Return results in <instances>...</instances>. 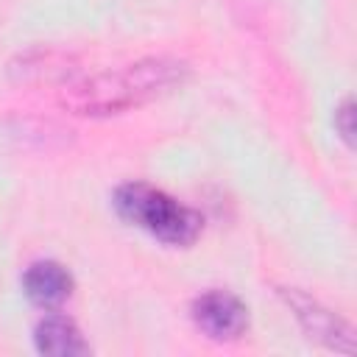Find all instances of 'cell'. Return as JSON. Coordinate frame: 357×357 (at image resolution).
I'll return each mask as SVG.
<instances>
[{
	"instance_id": "obj_1",
	"label": "cell",
	"mask_w": 357,
	"mask_h": 357,
	"mask_svg": "<svg viewBox=\"0 0 357 357\" xmlns=\"http://www.w3.org/2000/svg\"><path fill=\"white\" fill-rule=\"evenodd\" d=\"M190 75V67L173 56H148L117 70H103L89 78H73L61 86L59 103L70 114L81 117H109L151 103Z\"/></svg>"
},
{
	"instance_id": "obj_2",
	"label": "cell",
	"mask_w": 357,
	"mask_h": 357,
	"mask_svg": "<svg viewBox=\"0 0 357 357\" xmlns=\"http://www.w3.org/2000/svg\"><path fill=\"white\" fill-rule=\"evenodd\" d=\"M114 209L123 220L145 229L165 245H192L204 229V218L195 209L145 181H128L117 187Z\"/></svg>"
},
{
	"instance_id": "obj_3",
	"label": "cell",
	"mask_w": 357,
	"mask_h": 357,
	"mask_svg": "<svg viewBox=\"0 0 357 357\" xmlns=\"http://www.w3.org/2000/svg\"><path fill=\"white\" fill-rule=\"evenodd\" d=\"M279 293L287 301V307L293 310V315L298 318V324L310 340H318L321 346H326L332 351H343V354L354 351V329L349 321H343L337 312L326 310L321 301L310 298L307 293H301L296 287H284Z\"/></svg>"
},
{
	"instance_id": "obj_4",
	"label": "cell",
	"mask_w": 357,
	"mask_h": 357,
	"mask_svg": "<svg viewBox=\"0 0 357 357\" xmlns=\"http://www.w3.org/2000/svg\"><path fill=\"white\" fill-rule=\"evenodd\" d=\"M192 321L206 337L226 343L248 329V307L229 290H206L192 301Z\"/></svg>"
},
{
	"instance_id": "obj_5",
	"label": "cell",
	"mask_w": 357,
	"mask_h": 357,
	"mask_svg": "<svg viewBox=\"0 0 357 357\" xmlns=\"http://www.w3.org/2000/svg\"><path fill=\"white\" fill-rule=\"evenodd\" d=\"M22 290L31 298V304L42 307V310H53L59 304H64L73 293V276L64 265L53 262V259H39L33 265L25 268L22 273Z\"/></svg>"
},
{
	"instance_id": "obj_6",
	"label": "cell",
	"mask_w": 357,
	"mask_h": 357,
	"mask_svg": "<svg viewBox=\"0 0 357 357\" xmlns=\"http://www.w3.org/2000/svg\"><path fill=\"white\" fill-rule=\"evenodd\" d=\"M33 346L39 354L47 357H81L89 354V343L84 340L81 329L67 315H45L33 329Z\"/></svg>"
},
{
	"instance_id": "obj_7",
	"label": "cell",
	"mask_w": 357,
	"mask_h": 357,
	"mask_svg": "<svg viewBox=\"0 0 357 357\" xmlns=\"http://www.w3.org/2000/svg\"><path fill=\"white\" fill-rule=\"evenodd\" d=\"M11 75L20 84H70L75 75V67H70V59L53 50H33L20 56L11 64Z\"/></svg>"
},
{
	"instance_id": "obj_8",
	"label": "cell",
	"mask_w": 357,
	"mask_h": 357,
	"mask_svg": "<svg viewBox=\"0 0 357 357\" xmlns=\"http://www.w3.org/2000/svg\"><path fill=\"white\" fill-rule=\"evenodd\" d=\"M335 128H337V134H340V139L346 145H354V103H351V98H346L337 106V112H335Z\"/></svg>"
}]
</instances>
